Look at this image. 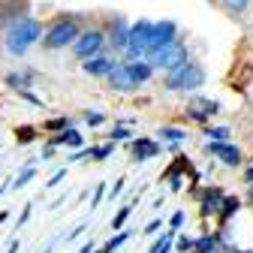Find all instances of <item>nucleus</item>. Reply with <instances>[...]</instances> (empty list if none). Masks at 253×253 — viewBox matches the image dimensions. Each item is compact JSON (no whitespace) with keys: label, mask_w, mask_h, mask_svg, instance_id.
<instances>
[{"label":"nucleus","mask_w":253,"mask_h":253,"mask_svg":"<svg viewBox=\"0 0 253 253\" xmlns=\"http://www.w3.org/2000/svg\"><path fill=\"white\" fill-rule=\"evenodd\" d=\"M229 241V232H217V229H202L193 241V250L190 253H223V244Z\"/></svg>","instance_id":"nucleus-15"},{"label":"nucleus","mask_w":253,"mask_h":253,"mask_svg":"<svg viewBox=\"0 0 253 253\" xmlns=\"http://www.w3.org/2000/svg\"><path fill=\"white\" fill-rule=\"evenodd\" d=\"M193 235H175V253H190L193 250Z\"/></svg>","instance_id":"nucleus-33"},{"label":"nucleus","mask_w":253,"mask_h":253,"mask_svg":"<svg viewBox=\"0 0 253 253\" xmlns=\"http://www.w3.org/2000/svg\"><path fill=\"white\" fill-rule=\"evenodd\" d=\"M136 133H133V126H126V124H115L112 130H106V139L109 142H115V145H121V142H130Z\"/></svg>","instance_id":"nucleus-26"},{"label":"nucleus","mask_w":253,"mask_h":253,"mask_svg":"<svg viewBox=\"0 0 253 253\" xmlns=\"http://www.w3.org/2000/svg\"><path fill=\"white\" fill-rule=\"evenodd\" d=\"M54 151H57V145H54V142H48V145L42 148V160H51V157H54Z\"/></svg>","instance_id":"nucleus-41"},{"label":"nucleus","mask_w":253,"mask_h":253,"mask_svg":"<svg viewBox=\"0 0 253 253\" xmlns=\"http://www.w3.org/2000/svg\"><path fill=\"white\" fill-rule=\"evenodd\" d=\"M18 250H21V244H18V238H12L9 247H6V253H18Z\"/></svg>","instance_id":"nucleus-44"},{"label":"nucleus","mask_w":253,"mask_h":253,"mask_svg":"<svg viewBox=\"0 0 253 253\" xmlns=\"http://www.w3.org/2000/svg\"><path fill=\"white\" fill-rule=\"evenodd\" d=\"M178 37H181V27H178L175 18H154L151 51H154V48H160V45H166V42H172V40H178Z\"/></svg>","instance_id":"nucleus-16"},{"label":"nucleus","mask_w":253,"mask_h":253,"mask_svg":"<svg viewBox=\"0 0 253 253\" xmlns=\"http://www.w3.org/2000/svg\"><path fill=\"white\" fill-rule=\"evenodd\" d=\"M130 238H133V232H130V229H118V232H115V235L100 247V250H103V253H118L126 241H130Z\"/></svg>","instance_id":"nucleus-25"},{"label":"nucleus","mask_w":253,"mask_h":253,"mask_svg":"<svg viewBox=\"0 0 253 253\" xmlns=\"http://www.w3.org/2000/svg\"><path fill=\"white\" fill-rule=\"evenodd\" d=\"M30 214H34V205H24V211H21V214H18V220H15V229L27 223V220H30Z\"/></svg>","instance_id":"nucleus-38"},{"label":"nucleus","mask_w":253,"mask_h":253,"mask_svg":"<svg viewBox=\"0 0 253 253\" xmlns=\"http://www.w3.org/2000/svg\"><path fill=\"white\" fill-rule=\"evenodd\" d=\"M84 229H87V223H79V226H76L67 238H70V241H76V238H82V235H84Z\"/></svg>","instance_id":"nucleus-39"},{"label":"nucleus","mask_w":253,"mask_h":253,"mask_svg":"<svg viewBox=\"0 0 253 253\" xmlns=\"http://www.w3.org/2000/svg\"><path fill=\"white\" fill-rule=\"evenodd\" d=\"M9 220V211H0V223H6Z\"/></svg>","instance_id":"nucleus-47"},{"label":"nucleus","mask_w":253,"mask_h":253,"mask_svg":"<svg viewBox=\"0 0 253 253\" xmlns=\"http://www.w3.org/2000/svg\"><path fill=\"white\" fill-rule=\"evenodd\" d=\"M247 253H253V247H247Z\"/></svg>","instance_id":"nucleus-49"},{"label":"nucleus","mask_w":253,"mask_h":253,"mask_svg":"<svg viewBox=\"0 0 253 253\" xmlns=\"http://www.w3.org/2000/svg\"><path fill=\"white\" fill-rule=\"evenodd\" d=\"M70 124H73L70 118H51V121H48V124L42 126V133H60L63 126H70Z\"/></svg>","instance_id":"nucleus-34"},{"label":"nucleus","mask_w":253,"mask_h":253,"mask_svg":"<svg viewBox=\"0 0 253 253\" xmlns=\"http://www.w3.org/2000/svg\"><path fill=\"white\" fill-rule=\"evenodd\" d=\"M118 124H126V126H133V124H139V118H133V115H124V118H118Z\"/></svg>","instance_id":"nucleus-43"},{"label":"nucleus","mask_w":253,"mask_h":253,"mask_svg":"<svg viewBox=\"0 0 253 253\" xmlns=\"http://www.w3.org/2000/svg\"><path fill=\"white\" fill-rule=\"evenodd\" d=\"M214 3H217L220 9H223L226 15H232V18H244L253 0H214Z\"/></svg>","instance_id":"nucleus-21"},{"label":"nucleus","mask_w":253,"mask_h":253,"mask_svg":"<svg viewBox=\"0 0 253 253\" xmlns=\"http://www.w3.org/2000/svg\"><path fill=\"white\" fill-rule=\"evenodd\" d=\"M34 178H37V166H34V163H27V166L18 172V178L12 181V187H15V190H21V187H27V184L34 181Z\"/></svg>","instance_id":"nucleus-30"},{"label":"nucleus","mask_w":253,"mask_h":253,"mask_svg":"<svg viewBox=\"0 0 253 253\" xmlns=\"http://www.w3.org/2000/svg\"><path fill=\"white\" fill-rule=\"evenodd\" d=\"M184 226H187V211H184V208H175V211L169 214V220H166V229L178 235Z\"/></svg>","instance_id":"nucleus-28"},{"label":"nucleus","mask_w":253,"mask_h":253,"mask_svg":"<svg viewBox=\"0 0 253 253\" xmlns=\"http://www.w3.org/2000/svg\"><path fill=\"white\" fill-rule=\"evenodd\" d=\"M205 157H211V160H217L220 166H226V169H241L244 160H247L244 148L235 145L232 139H226V142H211V139H205Z\"/></svg>","instance_id":"nucleus-8"},{"label":"nucleus","mask_w":253,"mask_h":253,"mask_svg":"<svg viewBox=\"0 0 253 253\" xmlns=\"http://www.w3.org/2000/svg\"><path fill=\"white\" fill-rule=\"evenodd\" d=\"M115 151H118V145L106 139L103 145H90V148H87V160H90V163H106Z\"/></svg>","instance_id":"nucleus-22"},{"label":"nucleus","mask_w":253,"mask_h":253,"mask_svg":"<svg viewBox=\"0 0 253 253\" xmlns=\"http://www.w3.org/2000/svg\"><path fill=\"white\" fill-rule=\"evenodd\" d=\"M241 169H244V172H241V181H244V190H247L244 202H253V166H250V163H244Z\"/></svg>","instance_id":"nucleus-31"},{"label":"nucleus","mask_w":253,"mask_h":253,"mask_svg":"<svg viewBox=\"0 0 253 253\" xmlns=\"http://www.w3.org/2000/svg\"><path fill=\"white\" fill-rule=\"evenodd\" d=\"M126 145H130V163H136V166H142V163L163 154V142L157 136H133Z\"/></svg>","instance_id":"nucleus-12"},{"label":"nucleus","mask_w":253,"mask_h":253,"mask_svg":"<svg viewBox=\"0 0 253 253\" xmlns=\"http://www.w3.org/2000/svg\"><path fill=\"white\" fill-rule=\"evenodd\" d=\"M244 163H250V166H253V154H247V160H244Z\"/></svg>","instance_id":"nucleus-48"},{"label":"nucleus","mask_w":253,"mask_h":253,"mask_svg":"<svg viewBox=\"0 0 253 253\" xmlns=\"http://www.w3.org/2000/svg\"><path fill=\"white\" fill-rule=\"evenodd\" d=\"M42 30L45 24L34 15H18L12 21H6L3 27V45L12 57H24L30 48H34L40 40H42Z\"/></svg>","instance_id":"nucleus-1"},{"label":"nucleus","mask_w":253,"mask_h":253,"mask_svg":"<svg viewBox=\"0 0 253 253\" xmlns=\"http://www.w3.org/2000/svg\"><path fill=\"white\" fill-rule=\"evenodd\" d=\"M82 121L87 124V130H97V126H106L109 124V115L106 112H97V109H84L82 112Z\"/></svg>","instance_id":"nucleus-27"},{"label":"nucleus","mask_w":253,"mask_h":253,"mask_svg":"<svg viewBox=\"0 0 253 253\" xmlns=\"http://www.w3.org/2000/svg\"><path fill=\"white\" fill-rule=\"evenodd\" d=\"M223 253H247V247H238V244L226 241V244H223Z\"/></svg>","instance_id":"nucleus-40"},{"label":"nucleus","mask_w":253,"mask_h":253,"mask_svg":"<svg viewBox=\"0 0 253 253\" xmlns=\"http://www.w3.org/2000/svg\"><path fill=\"white\" fill-rule=\"evenodd\" d=\"M163 226H166V220H163V217H154V220H148V223H145V229H142V232H145V235H157Z\"/></svg>","instance_id":"nucleus-36"},{"label":"nucleus","mask_w":253,"mask_h":253,"mask_svg":"<svg viewBox=\"0 0 253 253\" xmlns=\"http://www.w3.org/2000/svg\"><path fill=\"white\" fill-rule=\"evenodd\" d=\"M106 193H109V184H97V187H93V196H90V211H97V208L103 205Z\"/></svg>","instance_id":"nucleus-32"},{"label":"nucleus","mask_w":253,"mask_h":253,"mask_svg":"<svg viewBox=\"0 0 253 253\" xmlns=\"http://www.w3.org/2000/svg\"><path fill=\"white\" fill-rule=\"evenodd\" d=\"M247 205H250V208H253V202H247Z\"/></svg>","instance_id":"nucleus-50"},{"label":"nucleus","mask_w":253,"mask_h":253,"mask_svg":"<svg viewBox=\"0 0 253 253\" xmlns=\"http://www.w3.org/2000/svg\"><path fill=\"white\" fill-rule=\"evenodd\" d=\"M220 112H223V103L214 100V97H199V90H196V93H190V100H187L181 118L190 121V124H199V126H202V124L214 121Z\"/></svg>","instance_id":"nucleus-5"},{"label":"nucleus","mask_w":253,"mask_h":253,"mask_svg":"<svg viewBox=\"0 0 253 253\" xmlns=\"http://www.w3.org/2000/svg\"><path fill=\"white\" fill-rule=\"evenodd\" d=\"M133 211H136V205L133 202H126V205H121L115 214H112V220H109V229L112 232H118V229H124L126 223H130V217H133Z\"/></svg>","instance_id":"nucleus-24"},{"label":"nucleus","mask_w":253,"mask_h":253,"mask_svg":"<svg viewBox=\"0 0 253 253\" xmlns=\"http://www.w3.org/2000/svg\"><path fill=\"white\" fill-rule=\"evenodd\" d=\"M106 84H109V90L112 93H139L142 90V84L133 79V73H130V63H126L124 57L115 63V67L109 70V76H106Z\"/></svg>","instance_id":"nucleus-10"},{"label":"nucleus","mask_w":253,"mask_h":253,"mask_svg":"<svg viewBox=\"0 0 253 253\" xmlns=\"http://www.w3.org/2000/svg\"><path fill=\"white\" fill-rule=\"evenodd\" d=\"M148 253H175V232H157L154 244L148 247Z\"/></svg>","instance_id":"nucleus-23"},{"label":"nucleus","mask_w":253,"mask_h":253,"mask_svg":"<svg viewBox=\"0 0 253 253\" xmlns=\"http://www.w3.org/2000/svg\"><path fill=\"white\" fill-rule=\"evenodd\" d=\"M79 30H82L79 15H57V18L42 30V45H45L48 51H63V48L73 45V40L79 37Z\"/></svg>","instance_id":"nucleus-3"},{"label":"nucleus","mask_w":253,"mask_h":253,"mask_svg":"<svg viewBox=\"0 0 253 253\" xmlns=\"http://www.w3.org/2000/svg\"><path fill=\"white\" fill-rule=\"evenodd\" d=\"M157 139H160L163 145H184L190 139V133L184 130V126H178V124H160L157 126Z\"/></svg>","instance_id":"nucleus-18"},{"label":"nucleus","mask_w":253,"mask_h":253,"mask_svg":"<svg viewBox=\"0 0 253 253\" xmlns=\"http://www.w3.org/2000/svg\"><path fill=\"white\" fill-rule=\"evenodd\" d=\"M202 139H211V142H226L232 139V126L229 124H202Z\"/></svg>","instance_id":"nucleus-20"},{"label":"nucleus","mask_w":253,"mask_h":253,"mask_svg":"<svg viewBox=\"0 0 253 253\" xmlns=\"http://www.w3.org/2000/svg\"><path fill=\"white\" fill-rule=\"evenodd\" d=\"M42 130H37V126H18L15 130V142L18 145H30V142H37Z\"/></svg>","instance_id":"nucleus-29"},{"label":"nucleus","mask_w":253,"mask_h":253,"mask_svg":"<svg viewBox=\"0 0 253 253\" xmlns=\"http://www.w3.org/2000/svg\"><path fill=\"white\" fill-rule=\"evenodd\" d=\"M70 48H73V57H76V60H84V57H93V54L106 51V48H109L106 30H103V27H82Z\"/></svg>","instance_id":"nucleus-7"},{"label":"nucleus","mask_w":253,"mask_h":253,"mask_svg":"<svg viewBox=\"0 0 253 253\" xmlns=\"http://www.w3.org/2000/svg\"><path fill=\"white\" fill-rule=\"evenodd\" d=\"M63 178H67V166H63V169H57V172H54V175H51V178H48V181H45V187H48V190H51V187H57V184H60V181H63Z\"/></svg>","instance_id":"nucleus-37"},{"label":"nucleus","mask_w":253,"mask_h":253,"mask_svg":"<svg viewBox=\"0 0 253 253\" xmlns=\"http://www.w3.org/2000/svg\"><path fill=\"white\" fill-rule=\"evenodd\" d=\"M124 190H126V178L121 175V178H115V184L109 187V193H106V196H109V202H115V199L124 193Z\"/></svg>","instance_id":"nucleus-35"},{"label":"nucleus","mask_w":253,"mask_h":253,"mask_svg":"<svg viewBox=\"0 0 253 253\" xmlns=\"http://www.w3.org/2000/svg\"><path fill=\"white\" fill-rule=\"evenodd\" d=\"M54 244H57V238H51V241H48V244L42 247V253H54Z\"/></svg>","instance_id":"nucleus-45"},{"label":"nucleus","mask_w":253,"mask_h":253,"mask_svg":"<svg viewBox=\"0 0 253 253\" xmlns=\"http://www.w3.org/2000/svg\"><path fill=\"white\" fill-rule=\"evenodd\" d=\"M247 202L241 199V196H235V193H226L223 196V202H220V211H217V217H214V229L217 232H229V220H235L238 217V211L244 208Z\"/></svg>","instance_id":"nucleus-14"},{"label":"nucleus","mask_w":253,"mask_h":253,"mask_svg":"<svg viewBox=\"0 0 253 253\" xmlns=\"http://www.w3.org/2000/svg\"><path fill=\"white\" fill-rule=\"evenodd\" d=\"M90 250H93V241L87 238V241H84V244H79V247H76L73 253H90Z\"/></svg>","instance_id":"nucleus-42"},{"label":"nucleus","mask_w":253,"mask_h":253,"mask_svg":"<svg viewBox=\"0 0 253 253\" xmlns=\"http://www.w3.org/2000/svg\"><path fill=\"white\" fill-rule=\"evenodd\" d=\"M118 60H121V57H118L115 51H100V54L84 57V60H79V63H82V73H84V76H90V79H106L109 70L115 67Z\"/></svg>","instance_id":"nucleus-13"},{"label":"nucleus","mask_w":253,"mask_h":253,"mask_svg":"<svg viewBox=\"0 0 253 253\" xmlns=\"http://www.w3.org/2000/svg\"><path fill=\"white\" fill-rule=\"evenodd\" d=\"M126 60V57H124ZM130 63V73H133V79L142 84V87H148L151 82H154V76H157V70L151 67V60L148 57H136V60H126Z\"/></svg>","instance_id":"nucleus-17"},{"label":"nucleus","mask_w":253,"mask_h":253,"mask_svg":"<svg viewBox=\"0 0 253 253\" xmlns=\"http://www.w3.org/2000/svg\"><path fill=\"white\" fill-rule=\"evenodd\" d=\"M9 187H12V181H3V184H0V196H3V193H6Z\"/></svg>","instance_id":"nucleus-46"},{"label":"nucleus","mask_w":253,"mask_h":253,"mask_svg":"<svg viewBox=\"0 0 253 253\" xmlns=\"http://www.w3.org/2000/svg\"><path fill=\"white\" fill-rule=\"evenodd\" d=\"M145 57L151 60V67H154L157 73H169V70H175L178 63H184V60L190 57V45L184 42V37H178V40H172V42H166V45H160V48L148 51Z\"/></svg>","instance_id":"nucleus-4"},{"label":"nucleus","mask_w":253,"mask_h":253,"mask_svg":"<svg viewBox=\"0 0 253 253\" xmlns=\"http://www.w3.org/2000/svg\"><path fill=\"white\" fill-rule=\"evenodd\" d=\"M223 196H226V190L220 187V184H205V187H199L196 196H193L196 205H199V217H202V220H214L217 211H220Z\"/></svg>","instance_id":"nucleus-11"},{"label":"nucleus","mask_w":253,"mask_h":253,"mask_svg":"<svg viewBox=\"0 0 253 253\" xmlns=\"http://www.w3.org/2000/svg\"><path fill=\"white\" fill-rule=\"evenodd\" d=\"M106 42H109V51H115L118 57H124L126 51V42H130V18L124 12H112L106 15Z\"/></svg>","instance_id":"nucleus-9"},{"label":"nucleus","mask_w":253,"mask_h":253,"mask_svg":"<svg viewBox=\"0 0 253 253\" xmlns=\"http://www.w3.org/2000/svg\"><path fill=\"white\" fill-rule=\"evenodd\" d=\"M151 40H154V18H136V21H130V42H126L124 57L126 60L145 57L151 51Z\"/></svg>","instance_id":"nucleus-6"},{"label":"nucleus","mask_w":253,"mask_h":253,"mask_svg":"<svg viewBox=\"0 0 253 253\" xmlns=\"http://www.w3.org/2000/svg\"><path fill=\"white\" fill-rule=\"evenodd\" d=\"M205 82H208V70L202 67L196 57H187L184 63H178L175 70L163 73L160 87H163L166 93H184V97H190V93L202 90Z\"/></svg>","instance_id":"nucleus-2"},{"label":"nucleus","mask_w":253,"mask_h":253,"mask_svg":"<svg viewBox=\"0 0 253 253\" xmlns=\"http://www.w3.org/2000/svg\"><path fill=\"white\" fill-rule=\"evenodd\" d=\"M57 148H82L84 145V136H82V130H76V126L70 124V126H63V130L60 133H54V139H51Z\"/></svg>","instance_id":"nucleus-19"}]
</instances>
